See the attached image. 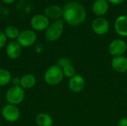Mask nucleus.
Segmentation results:
<instances>
[{
  "instance_id": "20e7f679",
  "label": "nucleus",
  "mask_w": 127,
  "mask_h": 126,
  "mask_svg": "<svg viewBox=\"0 0 127 126\" xmlns=\"http://www.w3.org/2000/svg\"><path fill=\"white\" fill-rule=\"evenodd\" d=\"M25 97V90L18 86H11L8 88L5 94V99L8 104L18 105L21 104Z\"/></svg>"
},
{
  "instance_id": "aec40b11",
  "label": "nucleus",
  "mask_w": 127,
  "mask_h": 126,
  "mask_svg": "<svg viewBox=\"0 0 127 126\" xmlns=\"http://www.w3.org/2000/svg\"><path fill=\"white\" fill-rule=\"evenodd\" d=\"M62 70H63V76H65V77H68L69 79L71 78L72 76H74L75 75V73H76L75 68L72 65V64L68 65L64 67L63 68H62Z\"/></svg>"
},
{
  "instance_id": "a878e982",
  "label": "nucleus",
  "mask_w": 127,
  "mask_h": 126,
  "mask_svg": "<svg viewBox=\"0 0 127 126\" xmlns=\"http://www.w3.org/2000/svg\"><path fill=\"white\" fill-rule=\"evenodd\" d=\"M3 2H4L5 4H11L13 3L15 0H1Z\"/></svg>"
},
{
  "instance_id": "f3484780",
  "label": "nucleus",
  "mask_w": 127,
  "mask_h": 126,
  "mask_svg": "<svg viewBox=\"0 0 127 126\" xmlns=\"http://www.w3.org/2000/svg\"><path fill=\"white\" fill-rule=\"evenodd\" d=\"M35 122L37 126H53L52 117L46 113H39L36 115Z\"/></svg>"
},
{
  "instance_id": "5701e85b",
  "label": "nucleus",
  "mask_w": 127,
  "mask_h": 126,
  "mask_svg": "<svg viewBox=\"0 0 127 126\" xmlns=\"http://www.w3.org/2000/svg\"><path fill=\"white\" fill-rule=\"evenodd\" d=\"M118 126H127V117H123L120 119L118 123Z\"/></svg>"
},
{
  "instance_id": "6ab92c4d",
  "label": "nucleus",
  "mask_w": 127,
  "mask_h": 126,
  "mask_svg": "<svg viewBox=\"0 0 127 126\" xmlns=\"http://www.w3.org/2000/svg\"><path fill=\"white\" fill-rule=\"evenodd\" d=\"M4 33L6 37L8 39H17L19 36V30L13 26H9V27H6Z\"/></svg>"
},
{
  "instance_id": "f03ea898",
  "label": "nucleus",
  "mask_w": 127,
  "mask_h": 126,
  "mask_svg": "<svg viewBox=\"0 0 127 126\" xmlns=\"http://www.w3.org/2000/svg\"><path fill=\"white\" fill-rule=\"evenodd\" d=\"M63 77L62 68L56 64L48 68L44 74V81L47 85L51 86L59 85L63 81Z\"/></svg>"
},
{
  "instance_id": "a211bd4d",
  "label": "nucleus",
  "mask_w": 127,
  "mask_h": 126,
  "mask_svg": "<svg viewBox=\"0 0 127 126\" xmlns=\"http://www.w3.org/2000/svg\"><path fill=\"white\" fill-rule=\"evenodd\" d=\"M11 74L5 68H0V87H4L11 82Z\"/></svg>"
},
{
  "instance_id": "393cba45",
  "label": "nucleus",
  "mask_w": 127,
  "mask_h": 126,
  "mask_svg": "<svg viewBox=\"0 0 127 126\" xmlns=\"http://www.w3.org/2000/svg\"><path fill=\"white\" fill-rule=\"evenodd\" d=\"M109 3L111 4H115V5H118V4H120L121 3H123L124 1V0H107Z\"/></svg>"
},
{
  "instance_id": "ddd939ff",
  "label": "nucleus",
  "mask_w": 127,
  "mask_h": 126,
  "mask_svg": "<svg viewBox=\"0 0 127 126\" xmlns=\"http://www.w3.org/2000/svg\"><path fill=\"white\" fill-rule=\"evenodd\" d=\"M115 30L121 36L127 37V16L121 15L115 19Z\"/></svg>"
},
{
  "instance_id": "4468645a",
  "label": "nucleus",
  "mask_w": 127,
  "mask_h": 126,
  "mask_svg": "<svg viewBox=\"0 0 127 126\" xmlns=\"http://www.w3.org/2000/svg\"><path fill=\"white\" fill-rule=\"evenodd\" d=\"M109 7L107 0H95L92 5V10L96 16L101 17L107 13Z\"/></svg>"
},
{
  "instance_id": "dca6fc26",
  "label": "nucleus",
  "mask_w": 127,
  "mask_h": 126,
  "mask_svg": "<svg viewBox=\"0 0 127 126\" xmlns=\"http://www.w3.org/2000/svg\"><path fill=\"white\" fill-rule=\"evenodd\" d=\"M36 79L35 76L31 74H27L20 77L19 86L25 89H31L33 88L36 85Z\"/></svg>"
},
{
  "instance_id": "f257e3e1",
  "label": "nucleus",
  "mask_w": 127,
  "mask_h": 126,
  "mask_svg": "<svg viewBox=\"0 0 127 126\" xmlns=\"http://www.w3.org/2000/svg\"><path fill=\"white\" fill-rule=\"evenodd\" d=\"M63 17L66 23L71 26H78L83 24L86 18L85 7L78 1L67 2L63 8Z\"/></svg>"
},
{
  "instance_id": "2eb2a0df",
  "label": "nucleus",
  "mask_w": 127,
  "mask_h": 126,
  "mask_svg": "<svg viewBox=\"0 0 127 126\" xmlns=\"http://www.w3.org/2000/svg\"><path fill=\"white\" fill-rule=\"evenodd\" d=\"M45 16L48 19H59L63 16V8L57 5H50L45 8Z\"/></svg>"
},
{
  "instance_id": "423d86ee",
  "label": "nucleus",
  "mask_w": 127,
  "mask_h": 126,
  "mask_svg": "<svg viewBox=\"0 0 127 126\" xmlns=\"http://www.w3.org/2000/svg\"><path fill=\"white\" fill-rule=\"evenodd\" d=\"M17 42L23 48L32 46L36 40V34L32 30H24L19 33Z\"/></svg>"
},
{
  "instance_id": "412c9836",
  "label": "nucleus",
  "mask_w": 127,
  "mask_h": 126,
  "mask_svg": "<svg viewBox=\"0 0 127 126\" xmlns=\"http://www.w3.org/2000/svg\"><path fill=\"white\" fill-rule=\"evenodd\" d=\"M71 59L68 57H65V56H63V57H61L60 58L57 62V64L60 68H63L64 67L68 65H71Z\"/></svg>"
},
{
  "instance_id": "6e6552de",
  "label": "nucleus",
  "mask_w": 127,
  "mask_h": 126,
  "mask_svg": "<svg viewBox=\"0 0 127 126\" xmlns=\"http://www.w3.org/2000/svg\"><path fill=\"white\" fill-rule=\"evenodd\" d=\"M68 89L73 93H80L86 87V80L84 77L80 74H75L69 79L68 83Z\"/></svg>"
},
{
  "instance_id": "39448f33",
  "label": "nucleus",
  "mask_w": 127,
  "mask_h": 126,
  "mask_svg": "<svg viewBox=\"0 0 127 126\" xmlns=\"http://www.w3.org/2000/svg\"><path fill=\"white\" fill-rule=\"evenodd\" d=\"M1 115L5 121L8 123H15L19 119L20 111L17 105L7 103L2 107Z\"/></svg>"
},
{
  "instance_id": "f8f14e48",
  "label": "nucleus",
  "mask_w": 127,
  "mask_h": 126,
  "mask_svg": "<svg viewBox=\"0 0 127 126\" xmlns=\"http://www.w3.org/2000/svg\"><path fill=\"white\" fill-rule=\"evenodd\" d=\"M22 46L16 41H11L9 42L5 48V52L7 57L10 59H18L22 53Z\"/></svg>"
},
{
  "instance_id": "bb28decb",
  "label": "nucleus",
  "mask_w": 127,
  "mask_h": 126,
  "mask_svg": "<svg viewBox=\"0 0 127 126\" xmlns=\"http://www.w3.org/2000/svg\"><path fill=\"white\" fill-rule=\"evenodd\" d=\"M0 102H1V97H0Z\"/></svg>"
},
{
  "instance_id": "b1692460",
  "label": "nucleus",
  "mask_w": 127,
  "mask_h": 126,
  "mask_svg": "<svg viewBox=\"0 0 127 126\" xmlns=\"http://www.w3.org/2000/svg\"><path fill=\"white\" fill-rule=\"evenodd\" d=\"M11 82H12V84H13V86H18V85H19V84H20V78H19V77L12 78Z\"/></svg>"
},
{
  "instance_id": "4be33fe9",
  "label": "nucleus",
  "mask_w": 127,
  "mask_h": 126,
  "mask_svg": "<svg viewBox=\"0 0 127 126\" xmlns=\"http://www.w3.org/2000/svg\"><path fill=\"white\" fill-rule=\"evenodd\" d=\"M7 42V37L4 32L0 31V49L3 48Z\"/></svg>"
},
{
  "instance_id": "7ed1b4c3",
  "label": "nucleus",
  "mask_w": 127,
  "mask_h": 126,
  "mask_svg": "<svg viewBox=\"0 0 127 126\" xmlns=\"http://www.w3.org/2000/svg\"><path fill=\"white\" fill-rule=\"evenodd\" d=\"M64 29V22L63 19H59L52 22L45 30V39L48 42L57 41L63 34Z\"/></svg>"
},
{
  "instance_id": "0eeeda50",
  "label": "nucleus",
  "mask_w": 127,
  "mask_h": 126,
  "mask_svg": "<svg viewBox=\"0 0 127 126\" xmlns=\"http://www.w3.org/2000/svg\"><path fill=\"white\" fill-rule=\"evenodd\" d=\"M127 50V42L120 39H114L112 41L108 47V51L113 57L123 56Z\"/></svg>"
},
{
  "instance_id": "1a4fd4ad",
  "label": "nucleus",
  "mask_w": 127,
  "mask_h": 126,
  "mask_svg": "<svg viewBox=\"0 0 127 126\" xmlns=\"http://www.w3.org/2000/svg\"><path fill=\"white\" fill-rule=\"evenodd\" d=\"M92 29L97 35H105L109 30V23L105 18L97 17L92 22Z\"/></svg>"
},
{
  "instance_id": "9b49d317",
  "label": "nucleus",
  "mask_w": 127,
  "mask_h": 126,
  "mask_svg": "<svg viewBox=\"0 0 127 126\" xmlns=\"http://www.w3.org/2000/svg\"><path fill=\"white\" fill-rule=\"evenodd\" d=\"M111 65L115 71L121 74L126 73L127 71V57L124 55L113 57Z\"/></svg>"
},
{
  "instance_id": "9d476101",
  "label": "nucleus",
  "mask_w": 127,
  "mask_h": 126,
  "mask_svg": "<svg viewBox=\"0 0 127 126\" xmlns=\"http://www.w3.org/2000/svg\"><path fill=\"white\" fill-rule=\"evenodd\" d=\"M49 19L45 15L37 14L32 17L31 20V25L32 28L37 31L46 30L49 26Z\"/></svg>"
}]
</instances>
